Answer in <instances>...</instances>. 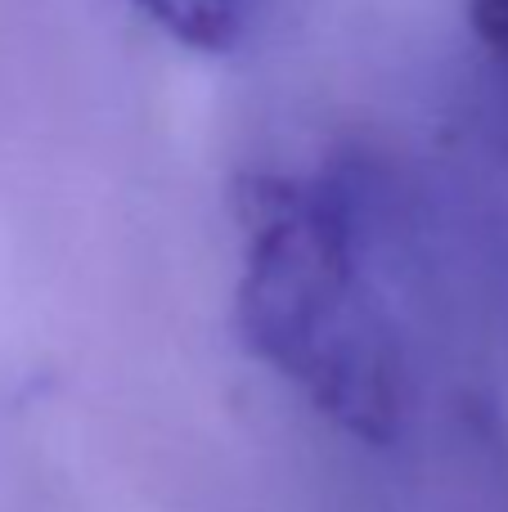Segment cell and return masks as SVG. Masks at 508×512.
I'll list each match as a JSON object with an SVG mask.
<instances>
[{
  "instance_id": "obj_1",
  "label": "cell",
  "mask_w": 508,
  "mask_h": 512,
  "mask_svg": "<svg viewBox=\"0 0 508 512\" xmlns=\"http://www.w3.org/2000/svg\"><path fill=\"white\" fill-rule=\"evenodd\" d=\"M234 225L243 346L333 427L387 445L401 432L405 369L392 319L365 279L351 203L320 180L243 171Z\"/></svg>"
},
{
  "instance_id": "obj_2",
  "label": "cell",
  "mask_w": 508,
  "mask_h": 512,
  "mask_svg": "<svg viewBox=\"0 0 508 512\" xmlns=\"http://www.w3.org/2000/svg\"><path fill=\"white\" fill-rule=\"evenodd\" d=\"M261 0H140V9L176 45L198 54H230L257 23Z\"/></svg>"
},
{
  "instance_id": "obj_3",
  "label": "cell",
  "mask_w": 508,
  "mask_h": 512,
  "mask_svg": "<svg viewBox=\"0 0 508 512\" xmlns=\"http://www.w3.org/2000/svg\"><path fill=\"white\" fill-rule=\"evenodd\" d=\"M459 432L482 463L491 512H508V427L486 396H459Z\"/></svg>"
},
{
  "instance_id": "obj_4",
  "label": "cell",
  "mask_w": 508,
  "mask_h": 512,
  "mask_svg": "<svg viewBox=\"0 0 508 512\" xmlns=\"http://www.w3.org/2000/svg\"><path fill=\"white\" fill-rule=\"evenodd\" d=\"M468 27L482 50L508 72V0H468Z\"/></svg>"
}]
</instances>
